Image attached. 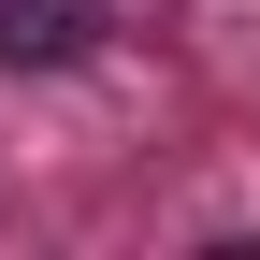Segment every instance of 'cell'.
<instances>
[{
  "instance_id": "6da1fadb",
  "label": "cell",
  "mask_w": 260,
  "mask_h": 260,
  "mask_svg": "<svg viewBox=\"0 0 260 260\" xmlns=\"http://www.w3.org/2000/svg\"><path fill=\"white\" fill-rule=\"evenodd\" d=\"M87 0H0V58H87Z\"/></svg>"
}]
</instances>
